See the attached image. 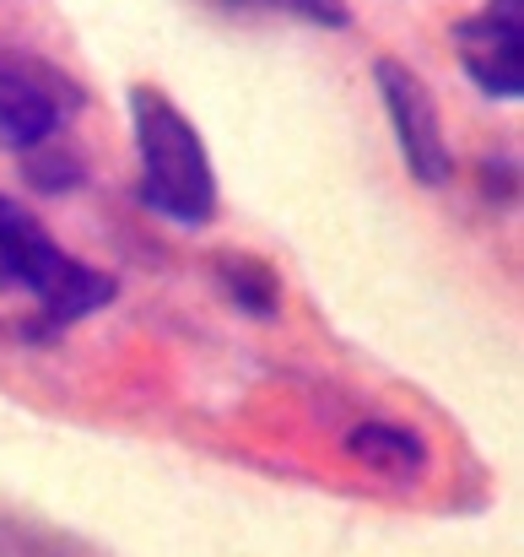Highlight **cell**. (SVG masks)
Instances as JSON below:
<instances>
[{"mask_svg": "<svg viewBox=\"0 0 524 557\" xmlns=\"http://www.w3.org/2000/svg\"><path fill=\"white\" fill-rule=\"evenodd\" d=\"M211 271H216L222 293H227L244 314H254V320H276V314H282V276H276L260 255L222 249V255H211Z\"/></svg>", "mask_w": 524, "mask_h": 557, "instance_id": "cell-7", "label": "cell"}, {"mask_svg": "<svg viewBox=\"0 0 524 557\" xmlns=\"http://www.w3.org/2000/svg\"><path fill=\"white\" fill-rule=\"evenodd\" d=\"M454 49L465 76L492 103H520L524 92V0H487L454 22Z\"/></svg>", "mask_w": 524, "mask_h": 557, "instance_id": "cell-4", "label": "cell"}, {"mask_svg": "<svg viewBox=\"0 0 524 557\" xmlns=\"http://www.w3.org/2000/svg\"><path fill=\"white\" fill-rule=\"evenodd\" d=\"M211 5H222V11H238V5H254V0H211Z\"/></svg>", "mask_w": 524, "mask_h": 557, "instance_id": "cell-10", "label": "cell"}, {"mask_svg": "<svg viewBox=\"0 0 524 557\" xmlns=\"http://www.w3.org/2000/svg\"><path fill=\"white\" fill-rule=\"evenodd\" d=\"M130 131L141 158V200L178 227H205L216 216V169L184 109L163 87H130Z\"/></svg>", "mask_w": 524, "mask_h": 557, "instance_id": "cell-1", "label": "cell"}, {"mask_svg": "<svg viewBox=\"0 0 524 557\" xmlns=\"http://www.w3.org/2000/svg\"><path fill=\"white\" fill-rule=\"evenodd\" d=\"M0 287L38 298V336H54L120 298V282L76 255H65L33 211L0 195Z\"/></svg>", "mask_w": 524, "mask_h": 557, "instance_id": "cell-2", "label": "cell"}, {"mask_svg": "<svg viewBox=\"0 0 524 557\" xmlns=\"http://www.w3.org/2000/svg\"><path fill=\"white\" fill-rule=\"evenodd\" d=\"M287 16H303L314 27H351V0H265Z\"/></svg>", "mask_w": 524, "mask_h": 557, "instance_id": "cell-9", "label": "cell"}, {"mask_svg": "<svg viewBox=\"0 0 524 557\" xmlns=\"http://www.w3.org/2000/svg\"><path fill=\"white\" fill-rule=\"evenodd\" d=\"M347 455L357 466L389 476V482H422L427 476V444L411 428H395V422H362V428H351Z\"/></svg>", "mask_w": 524, "mask_h": 557, "instance_id": "cell-6", "label": "cell"}, {"mask_svg": "<svg viewBox=\"0 0 524 557\" xmlns=\"http://www.w3.org/2000/svg\"><path fill=\"white\" fill-rule=\"evenodd\" d=\"M373 82H378V98H384V114L395 125V141H400V158L411 169V180L427 189H444L454 180V152L444 141V120H438V103L427 92V82L400 65V60H378L373 65Z\"/></svg>", "mask_w": 524, "mask_h": 557, "instance_id": "cell-3", "label": "cell"}, {"mask_svg": "<svg viewBox=\"0 0 524 557\" xmlns=\"http://www.w3.org/2000/svg\"><path fill=\"white\" fill-rule=\"evenodd\" d=\"M71 109H76V98L49 65L0 54V147L5 152H33V147L54 141Z\"/></svg>", "mask_w": 524, "mask_h": 557, "instance_id": "cell-5", "label": "cell"}, {"mask_svg": "<svg viewBox=\"0 0 524 557\" xmlns=\"http://www.w3.org/2000/svg\"><path fill=\"white\" fill-rule=\"evenodd\" d=\"M27 180H33L38 189H76L82 180H87V169H82V158H76L71 147L43 141V147L27 152Z\"/></svg>", "mask_w": 524, "mask_h": 557, "instance_id": "cell-8", "label": "cell"}]
</instances>
